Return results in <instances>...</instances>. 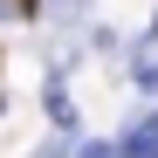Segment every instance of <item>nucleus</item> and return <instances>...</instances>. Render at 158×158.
Segmentation results:
<instances>
[]
</instances>
